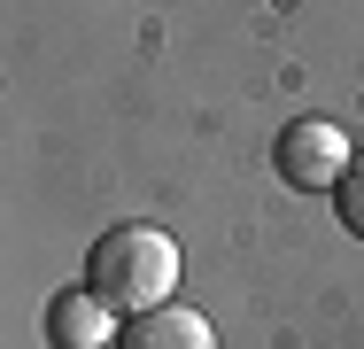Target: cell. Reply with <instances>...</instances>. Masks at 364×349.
<instances>
[{
    "label": "cell",
    "mask_w": 364,
    "mask_h": 349,
    "mask_svg": "<svg viewBox=\"0 0 364 349\" xmlns=\"http://www.w3.org/2000/svg\"><path fill=\"white\" fill-rule=\"evenodd\" d=\"M85 287L109 303V311H155V303H171V287H178V249H171V233H155V225H109L101 241H93V256H85Z\"/></svg>",
    "instance_id": "cell-1"
},
{
    "label": "cell",
    "mask_w": 364,
    "mask_h": 349,
    "mask_svg": "<svg viewBox=\"0 0 364 349\" xmlns=\"http://www.w3.org/2000/svg\"><path fill=\"white\" fill-rule=\"evenodd\" d=\"M272 163H279V179H287V187H302V194H326V187H341V179H349V163H357V155H349L341 125L302 117V125H287V132H279Z\"/></svg>",
    "instance_id": "cell-2"
},
{
    "label": "cell",
    "mask_w": 364,
    "mask_h": 349,
    "mask_svg": "<svg viewBox=\"0 0 364 349\" xmlns=\"http://www.w3.org/2000/svg\"><path fill=\"white\" fill-rule=\"evenodd\" d=\"M117 349H218V334H210L202 311H186V303H155V311H140V318L124 326V342H117Z\"/></svg>",
    "instance_id": "cell-3"
},
{
    "label": "cell",
    "mask_w": 364,
    "mask_h": 349,
    "mask_svg": "<svg viewBox=\"0 0 364 349\" xmlns=\"http://www.w3.org/2000/svg\"><path fill=\"white\" fill-rule=\"evenodd\" d=\"M109 303L93 295V287H70V295H55L47 303V342L55 349H109Z\"/></svg>",
    "instance_id": "cell-4"
},
{
    "label": "cell",
    "mask_w": 364,
    "mask_h": 349,
    "mask_svg": "<svg viewBox=\"0 0 364 349\" xmlns=\"http://www.w3.org/2000/svg\"><path fill=\"white\" fill-rule=\"evenodd\" d=\"M333 202H341V225H349V233H357V241H364V155H357V163H349V179L333 187Z\"/></svg>",
    "instance_id": "cell-5"
}]
</instances>
